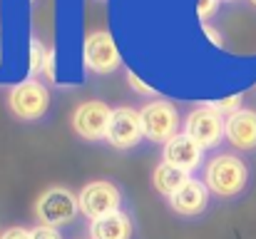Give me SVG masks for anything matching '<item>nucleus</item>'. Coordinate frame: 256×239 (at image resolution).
Wrapping results in <instances>:
<instances>
[{"label":"nucleus","mask_w":256,"mask_h":239,"mask_svg":"<svg viewBox=\"0 0 256 239\" xmlns=\"http://www.w3.org/2000/svg\"><path fill=\"white\" fill-rule=\"evenodd\" d=\"M249 182V167L236 155H216L206 162L204 169V184L216 197H236L244 192Z\"/></svg>","instance_id":"nucleus-1"},{"label":"nucleus","mask_w":256,"mask_h":239,"mask_svg":"<svg viewBox=\"0 0 256 239\" xmlns=\"http://www.w3.org/2000/svg\"><path fill=\"white\" fill-rule=\"evenodd\" d=\"M80 214V199L68 187H48L35 199V217L45 227H65Z\"/></svg>","instance_id":"nucleus-2"},{"label":"nucleus","mask_w":256,"mask_h":239,"mask_svg":"<svg viewBox=\"0 0 256 239\" xmlns=\"http://www.w3.org/2000/svg\"><path fill=\"white\" fill-rule=\"evenodd\" d=\"M8 107H10V112L18 120H25V122L40 120L48 112V107H50V92L38 80L18 82L8 92Z\"/></svg>","instance_id":"nucleus-3"},{"label":"nucleus","mask_w":256,"mask_h":239,"mask_svg":"<svg viewBox=\"0 0 256 239\" xmlns=\"http://www.w3.org/2000/svg\"><path fill=\"white\" fill-rule=\"evenodd\" d=\"M142 130H144V137L150 142H157V145H167L172 137L179 135V112L176 107L167 102V100H154V102H147L142 110Z\"/></svg>","instance_id":"nucleus-4"},{"label":"nucleus","mask_w":256,"mask_h":239,"mask_svg":"<svg viewBox=\"0 0 256 239\" xmlns=\"http://www.w3.org/2000/svg\"><path fill=\"white\" fill-rule=\"evenodd\" d=\"M78 199H80V212L90 222H94L100 217H107L112 212H120V207H122L120 187L114 182H107V179L87 182L85 187L80 189Z\"/></svg>","instance_id":"nucleus-5"},{"label":"nucleus","mask_w":256,"mask_h":239,"mask_svg":"<svg viewBox=\"0 0 256 239\" xmlns=\"http://www.w3.org/2000/svg\"><path fill=\"white\" fill-rule=\"evenodd\" d=\"M224 122H226V120H224L214 107L204 105V107H196V110L189 112V117H186V122H184V132H186L202 150H214V147H219L222 140L226 137V135H224Z\"/></svg>","instance_id":"nucleus-6"},{"label":"nucleus","mask_w":256,"mask_h":239,"mask_svg":"<svg viewBox=\"0 0 256 239\" xmlns=\"http://www.w3.org/2000/svg\"><path fill=\"white\" fill-rule=\"evenodd\" d=\"M112 107L102 100H87L80 102L72 112V130L90 142L97 140H107V130L112 122Z\"/></svg>","instance_id":"nucleus-7"},{"label":"nucleus","mask_w":256,"mask_h":239,"mask_svg":"<svg viewBox=\"0 0 256 239\" xmlns=\"http://www.w3.org/2000/svg\"><path fill=\"white\" fill-rule=\"evenodd\" d=\"M82 60L97 75H107V73L117 70L120 63H122L117 43L107 30H94V33L87 35L85 43H82Z\"/></svg>","instance_id":"nucleus-8"},{"label":"nucleus","mask_w":256,"mask_h":239,"mask_svg":"<svg viewBox=\"0 0 256 239\" xmlns=\"http://www.w3.org/2000/svg\"><path fill=\"white\" fill-rule=\"evenodd\" d=\"M144 130H142V115L134 107H114L112 122L107 130V142L117 150H132L142 142Z\"/></svg>","instance_id":"nucleus-9"},{"label":"nucleus","mask_w":256,"mask_h":239,"mask_svg":"<svg viewBox=\"0 0 256 239\" xmlns=\"http://www.w3.org/2000/svg\"><path fill=\"white\" fill-rule=\"evenodd\" d=\"M224 135L226 142L236 150H256V110L242 107L236 112H232L224 122Z\"/></svg>","instance_id":"nucleus-10"},{"label":"nucleus","mask_w":256,"mask_h":239,"mask_svg":"<svg viewBox=\"0 0 256 239\" xmlns=\"http://www.w3.org/2000/svg\"><path fill=\"white\" fill-rule=\"evenodd\" d=\"M170 207L182 214V217H196L209 207V187L204 184V179H189L179 192H174L170 197Z\"/></svg>","instance_id":"nucleus-11"},{"label":"nucleus","mask_w":256,"mask_h":239,"mask_svg":"<svg viewBox=\"0 0 256 239\" xmlns=\"http://www.w3.org/2000/svg\"><path fill=\"white\" fill-rule=\"evenodd\" d=\"M202 157H204V150L186 132H179L176 137H172L170 142L164 145L162 162H170V164H174V167H179V169H184V172L192 174L202 164Z\"/></svg>","instance_id":"nucleus-12"},{"label":"nucleus","mask_w":256,"mask_h":239,"mask_svg":"<svg viewBox=\"0 0 256 239\" xmlns=\"http://www.w3.org/2000/svg\"><path fill=\"white\" fill-rule=\"evenodd\" d=\"M132 232L134 224L124 209L90 222V239H132Z\"/></svg>","instance_id":"nucleus-13"},{"label":"nucleus","mask_w":256,"mask_h":239,"mask_svg":"<svg viewBox=\"0 0 256 239\" xmlns=\"http://www.w3.org/2000/svg\"><path fill=\"white\" fill-rule=\"evenodd\" d=\"M189 179H192L189 172L174 167L170 162H160V164L154 167V172H152V184H154V189H157L160 194H164L167 199H170L174 192H179Z\"/></svg>","instance_id":"nucleus-14"},{"label":"nucleus","mask_w":256,"mask_h":239,"mask_svg":"<svg viewBox=\"0 0 256 239\" xmlns=\"http://www.w3.org/2000/svg\"><path fill=\"white\" fill-rule=\"evenodd\" d=\"M48 58H50V53H45L42 43L32 40V55H30V73H40V70H45V65H48Z\"/></svg>","instance_id":"nucleus-15"},{"label":"nucleus","mask_w":256,"mask_h":239,"mask_svg":"<svg viewBox=\"0 0 256 239\" xmlns=\"http://www.w3.org/2000/svg\"><path fill=\"white\" fill-rule=\"evenodd\" d=\"M239 102H242V97H239V95H232V97H224V100H216V102H212L209 107H214L219 115H224V112H226V117H229L232 112L242 110V107H239Z\"/></svg>","instance_id":"nucleus-16"},{"label":"nucleus","mask_w":256,"mask_h":239,"mask_svg":"<svg viewBox=\"0 0 256 239\" xmlns=\"http://www.w3.org/2000/svg\"><path fill=\"white\" fill-rule=\"evenodd\" d=\"M216 5H219V0H199V3H196V15H199V20H202V23L209 20V18L216 13Z\"/></svg>","instance_id":"nucleus-17"},{"label":"nucleus","mask_w":256,"mask_h":239,"mask_svg":"<svg viewBox=\"0 0 256 239\" xmlns=\"http://www.w3.org/2000/svg\"><path fill=\"white\" fill-rule=\"evenodd\" d=\"M30 234H32V239H62L60 229H55V227H45V224L32 227V229H30Z\"/></svg>","instance_id":"nucleus-18"},{"label":"nucleus","mask_w":256,"mask_h":239,"mask_svg":"<svg viewBox=\"0 0 256 239\" xmlns=\"http://www.w3.org/2000/svg\"><path fill=\"white\" fill-rule=\"evenodd\" d=\"M0 239H32V234H30V229H25V227H8V229L0 234Z\"/></svg>","instance_id":"nucleus-19"},{"label":"nucleus","mask_w":256,"mask_h":239,"mask_svg":"<svg viewBox=\"0 0 256 239\" xmlns=\"http://www.w3.org/2000/svg\"><path fill=\"white\" fill-rule=\"evenodd\" d=\"M127 80H130V85H132V90H137L140 95H154V90L150 87V85H144L142 80L137 78L134 73H127Z\"/></svg>","instance_id":"nucleus-20"},{"label":"nucleus","mask_w":256,"mask_h":239,"mask_svg":"<svg viewBox=\"0 0 256 239\" xmlns=\"http://www.w3.org/2000/svg\"><path fill=\"white\" fill-rule=\"evenodd\" d=\"M204 33L212 38V43H214V45H222V38H219V33H216V30H212L209 25H204Z\"/></svg>","instance_id":"nucleus-21"},{"label":"nucleus","mask_w":256,"mask_h":239,"mask_svg":"<svg viewBox=\"0 0 256 239\" xmlns=\"http://www.w3.org/2000/svg\"><path fill=\"white\" fill-rule=\"evenodd\" d=\"M249 3H252V5H256V0H249Z\"/></svg>","instance_id":"nucleus-22"},{"label":"nucleus","mask_w":256,"mask_h":239,"mask_svg":"<svg viewBox=\"0 0 256 239\" xmlns=\"http://www.w3.org/2000/svg\"><path fill=\"white\" fill-rule=\"evenodd\" d=\"M0 234H2V232H0Z\"/></svg>","instance_id":"nucleus-23"}]
</instances>
